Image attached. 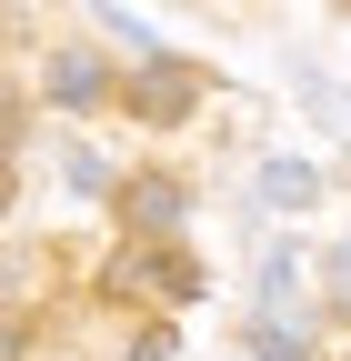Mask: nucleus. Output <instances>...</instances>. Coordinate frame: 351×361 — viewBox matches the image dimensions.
I'll use <instances>...</instances> for the list:
<instances>
[{"mask_svg": "<svg viewBox=\"0 0 351 361\" xmlns=\"http://www.w3.org/2000/svg\"><path fill=\"white\" fill-rule=\"evenodd\" d=\"M121 281H130V291H151V301H201V261H191V251L141 241V251H121Z\"/></svg>", "mask_w": 351, "mask_h": 361, "instance_id": "obj_1", "label": "nucleus"}, {"mask_svg": "<svg viewBox=\"0 0 351 361\" xmlns=\"http://www.w3.org/2000/svg\"><path fill=\"white\" fill-rule=\"evenodd\" d=\"M130 361H181V351H171V331H141V341H130Z\"/></svg>", "mask_w": 351, "mask_h": 361, "instance_id": "obj_7", "label": "nucleus"}, {"mask_svg": "<svg viewBox=\"0 0 351 361\" xmlns=\"http://www.w3.org/2000/svg\"><path fill=\"white\" fill-rule=\"evenodd\" d=\"M101 90H111V80H101L91 51H61V61H51V101H61V111H91Z\"/></svg>", "mask_w": 351, "mask_h": 361, "instance_id": "obj_5", "label": "nucleus"}, {"mask_svg": "<svg viewBox=\"0 0 351 361\" xmlns=\"http://www.w3.org/2000/svg\"><path fill=\"white\" fill-rule=\"evenodd\" d=\"M251 201H261V211H312V201H321V171H312V161H261Z\"/></svg>", "mask_w": 351, "mask_h": 361, "instance_id": "obj_4", "label": "nucleus"}, {"mask_svg": "<svg viewBox=\"0 0 351 361\" xmlns=\"http://www.w3.org/2000/svg\"><path fill=\"white\" fill-rule=\"evenodd\" d=\"M251 351H261V361H301V331L281 322V311H271V322H261V331H251Z\"/></svg>", "mask_w": 351, "mask_h": 361, "instance_id": "obj_6", "label": "nucleus"}, {"mask_svg": "<svg viewBox=\"0 0 351 361\" xmlns=\"http://www.w3.org/2000/svg\"><path fill=\"white\" fill-rule=\"evenodd\" d=\"M341 361H351V351H341Z\"/></svg>", "mask_w": 351, "mask_h": 361, "instance_id": "obj_10", "label": "nucleus"}, {"mask_svg": "<svg viewBox=\"0 0 351 361\" xmlns=\"http://www.w3.org/2000/svg\"><path fill=\"white\" fill-rule=\"evenodd\" d=\"M20 201V171H11V151H0V211H11Z\"/></svg>", "mask_w": 351, "mask_h": 361, "instance_id": "obj_8", "label": "nucleus"}, {"mask_svg": "<svg viewBox=\"0 0 351 361\" xmlns=\"http://www.w3.org/2000/svg\"><path fill=\"white\" fill-rule=\"evenodd\" d=\"M0 361H20V322H0Z\"/></svg>", "mask_w": 351, "mask_h": 361, "instance_id": "obj_9", "label": "nucleus"}, {"mask_svg": "<svg viewBox=\"0 0 351 361\" xmlns=\"http://www.w3.org/2000/svg\"><path fill=\"white\" fill-rule=\"evenodd\" d=\"M191 101H201V80H191L181 61H171V51H151V61H141V80H130V111H141L151 130H171Z\"/></svg>", "mask_w": 351, "mask_h": 361, "instance_id": "obj_2", "label": "nucleus"}, {"mask_svg": "<svg viewBox=\"0 0 351 361\" xmlns=\"http://www.w3.org/2000/svg\"><path fill=\"white\" fill-rule=\"evenodd\" d=\"M121 211H130V231H151V241H161V231H181V211H191V201H181V180L141 171V180H130V201H121Z\"/></svg>", "mask_w": 351, "mask_h": 361, "instance_id": "obj_3", "label": "nucleus"}]
</instances>
